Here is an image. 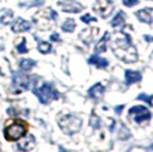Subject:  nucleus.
<instances>
[{"instance_id":"f257e3e1","label":"nucleus","mask_w":153,"mask_h":152,"mask_svg":"<svg viewBox=\"0 0 153 152\" xmlns=\"http://www.w3.org/2000/svg\"><path fill=\"white\" fill-rule=\"evenodd\" d=\"M113 54L125 63H134L139 57L136 47L132 44V39L125 32H116L111 39Z\"/></svg>"},{"instance_id":"f03ea898","label":"nucleus","mask_w":153,"mask_h":152,"mask_svg":"<svg viewBox=\"0 0 153 152\" xmlns=\"http://www.w3.org/2000/svg\"><path fill=\"white\" fill-rule=\"evenodd\" d=\"M28 130V125L23 120H12L8 121L4 128V137L8 142H16L25 136Z\"/></svg>"},{"instance_id":"7ed1b4c3","label":"nucleus","mask_w":153,"mask_h":152,"mask_svg":"<svg viewBox=\"0 0 153 152\" xmlns=\"http://www.w3.org/2000/svg\"><path fill=\"white\" fill-rule=\"evenodd\" d=\"M56 19H57V13H56L52 8L42 10L33 16L35 24H36L40 30H48V28H52V25L55 24Z\"/></svg>"},{"instance_id":"20e7f679","label":"nucleus","mask_w":153,"mask_h":152,"mask_svg":"<svg viewBox=\"0 0 153 152\" xmlns=\"http://www.w3.org/2000/svg\"><path fill=\"white\" fill-rule=\"evenodd\" d=\"M59 127L61 128L64 133L67 135H72L81 130V119L75 115H63L59 118Z\"/></svg>"},{"instance_id":"39448f33","label":"nucleus","mask_w":153,"mask_h":152,"mask_svg":"<svg viewBox=\"0 0 153 152\" xmlns=\"http://www.w3.org/2000/svg\"><path fill=\"white\" fill-rule=\"evenodd\" d=\"M33 93L39 98V100L42 101L43 104H48L49 101H52V100H55V99L59 98V92L48 83L43 84L40 88H35Z\"/></svg>"},{"instance_id":"423d86ee","label":"nucleus","mask_w":153,"mask_h":152,"mask_svg":"<svg viewBox=\"0 0 153 152\" xmlns=\"http://www.w3.org/2000/svg\"><path fill=\"white\" fill-rule=\"evenodd\" d=\"M114 4L112 0H96L93 4V11L101 17H108L112 13Z\"/></svg>"},{"instance_id":"0eeeda50","label":"nucleus","mask_w":153,"mask_h":152,"mask_svg":"<svg viewBox=\"0 0 153 152\" xmlns=\"http://www.w3.org/2000/svg\"><path fill=\"white\" fill-rule=\"evenodd\" d=\"M33 83H36L35 77H29V76L24 74H15L13 75V86L17 88V92L23 91V89H28L31 88V86Z\"/></svg>"},{"instance_id":"6e6552de","label":"nucleus","mask_w":153,"mask_h":152,"mask_svg":"<svg viewBox=\"0 0 153 152\" xmlns=\"http://www.w3.org/2000/svg\"><path fill=\"white\" fill-rule=\"evenodd\" d=\"M129 115H131V118L136 123H143V121H146L151 119V112H149V110L143 106L132 107L131 110H129Z\"/></svg>"},{"instance_id":"1a4fd4ad","label":"nucleus","mask_w":153,"mask_h":152,"mask_svg":"<svg viewBox=\"0 0 153 152\" xmlns=\"http://www.w3.org/2000/svg\"><path fill=\"white\" fill-rule=\"evenodd\" d=\"M57 5L60 7L61 11H64V12H71V13H77L84 8V5L79 4V3H71V1H67V3L59 1Z\"/></svg>"},{"instance_id":"9d476101","label":"nucleus","mask_w":153,"mask_h":152,"mask_svg":"<svg viewBox=\"0 0 153 152\" xmlns=\"http://www.w3.org/2000/svg\"><path fill=\"white\" fill-rule=\"evenodd\" d=\"M35 144H36V140H35V137L32 136V135H27V136H24V139L19 142V144H17V148H19L20 151L28 152V151L33 150Z\"/></svg>"},{"instance_id":"9b49d317","label":"nucleus","mask_w":153,"mask_h":152,"mask_svg":"<svg viewBox=\"0 0 153 152\" xmlns=\"http://www.w3.org/2000/svg\"><path fill=\"white\" fill-rule=\"evenodd\" d=\"M97 32H99V28H96V27L95 28H87V30H83L80 32L79 37L83 40L85 44H91V43L93 42V39L96 37Z\"/></svg>"},{"instance_id":"f8f14e48","label":"nucleus","mask_w":153,"mask_h":152,"mask_svg":"<svg viewBox=\"0 0 153 152\" xmlns=\"http://www.w3.org/2000/svg\"><path fill=\"white\" fill-rule=\"evenodd\" d=\"M31 30V23L27 22L24 19H16L15 23L12 24V31L16 32V34H20V32H25V31H29Z\"/></svg>"},{"instance_id":"ddd939ff","label":"nucleus","mask_w":153,"mask_h":152,"mask_svg":"<svg viewBox=\"0 0 153 152\" xmlns=\"http://www.w3.org/2000/svg\"><path fill=\"white\" fill-rule=\"evenodd\" d=\"M153 13V8H144V10H140L136 12V16L140 22L143 23H146V24H152V16Z\"/></svg>"},{"instance_id":"4468645a","label":"nucleus","mask_w":153,"mask_h":152,"mask_svg":"<svg viewBox=\"0 0 153 152\" xmlns=\"http://www.w3.org/2000/svg\"><path fill=\"white\" fill-rule=\"evenodd\" d=\"M104 95V87H102L101 83H97L89 89V96L95 100H100Z\"/></svg>"},{"instance_id":"2eb2a0df","label":"nucleus","mask_w":153,"mask_h":152,"mask_svg":"<svg viewBox=\"0 0 153 152\" xmlns=\"http://www.w3.org/2000/svg\"><path fill=\"white\" fill-rule=\"evenodd\" d=\"M125 80L128 84L132 83H137L141 80V74L137 71H131V69H126L125 71Z\"/></svg>"},{"instance_id":"dca6fc26","label":"nucleus","mask_w":153,"mask_h":152,"mask_svg":"<svg viewBox=\"0 0 153 152\" xmlns=\"http://www.w3.org/2000/svg\"><path fill=\"white\" fill-rule=\"evenodd\" d=\"M88 63L96 66L97 68H105V67H108V60L102 59V57H99V56H91L89 59H88Z\"/></svg>"},{"instance_id":"f3484780","label":"nucleus","mask_w":153,"mask_h":152,"mask_svg":"<svg viewBox=\"0 0 153 152\" xmlns=\"http://www.w3.org/2000/svg\"><path fill=\"white\" fill-rule=\"evenodd\" d=\"M19 66H20V69H23V71H29V69H32L36 66V61L32 59H22Z\"/></svg>"},{"instance_id":"a211bd4d","label":"nucleus","mask_w":153,"mask_h":152,"mask_svg":"<svg viewBox=\"0 0 153 152\" xmlns=\"http://www.w3.org/2000/svg\"><path fill=\"white\" fill-rule=\"evenodd\" d=\"M125 16L126 15L123 12V11H121V12H119L116 16L113 17V20L111 22L112 27H119V25H123V24H124V22H125Z\"/></svg>"},{"instance_id":"6ab92c4d","label":"nucleus","mask_w":153,"mask_h":152,"mask_svg":"<svg viewBox=\"0 0 153 152\" xmlns=\"http://www.w3.org/2000/svg\"><path fill=\"white\" fill-rule=\"evenodd\" d=\"M108 35H109V34H108V32H105L104 37H102L97 44H96V48H95L96 54H101V52H104L105 49H107V48H105V44H107V40H108Z\"/></svg>"},{"instance_id":"aec40b11","label":"nucleus","mask_w":153,"mask_h":152,"mask_svg":"<svg viewBox=\"0 0 153 152\" xmlns=\"http://www.w3.org/2000/svg\"><path fill=\"white\" fill-rule=\"evenodd\" d=\"M75 27H76V23H75V20L73 19H67L65 22H64V24H63V31L64 32H73L75 31Z\"/></svg>"},{"instance_id":"412c9836","label":"nucleus","mask_w":153,"mask_h":152,"mask_svg":"<svg viewBox=\"0 0 153 152\" xmlns=\"http://www.w3.org/2000/svg\"><path fill=\"white\" fill-rule=\"evenodd\" d=\"M12 20H13V12L10 10L5 11V12L3 13V16L0 17V23H1V24H10Z\"/></svg>"},{"instance_id":"4be33fe9","label":"nucleus","mask_w":153,"mask_h":152,"mask_svg":"<svg viewBox=\"0 0 153 152\" xmlns=\"http://www.w3.org/2000/svg\"><path fill=\"white\" fill-rule=\"evenodd\" d=\"M37 49H39L42 54H49L52 51V45L49 44L48 42H40L39 45H37Z\"/></svg>"},{"instance_id":"5701e85b","label":"nucleus","mask_w":153,"mask_h":152,"mask_svg":"<svg viewBox=\"0 0 153 152\" xmlns=\"http://www.w3.org/2000/svg\"><path fill=\"white\" fill-rule=\"evenodd\" d=\"M100 125H101L100 118L96 115V113H92V115H91V127L95 128V130H97V128H100Z\"/></svg>"},{"instance_id":"b1692460","label":"nucleus","mask_w":153,"mask_h":152,"mask_svg":"<svg viewBox=\"0 0 153 152\" xmlns=\"http://www.w3.org/2000/svg\"><path fill=\"white\" fill-rule=\"evenodd\" d=\"M16 51L19 52V54H25V52H28L27 42H25V39H22V43H20L19 45H16Z\"/></svg>"},{"instance_id":"393cba45","label":"nucleus","mask_w":153,"mask_h":152,"mask_svg":"<svg viewBox=\"0 0 153 152\" xmlns=\"http://www.w3.org/2000/svg\"><path fill=\"white\" fill-rule=\"evenodd\" d=\"M129 137H131V133H129V131L126 130L124 125H123L121 130H120V139H121V140H126V139H129Z\"/></svg>"},{"instance_id":"a878e982","label":"nucleus","mask_w":153,"mask_h":152,"mask_svg":"<svg viewBox=\"0 0 153 152\" xmlns=\"http://www.w3.org/2000/svg\"><path fill=\"white\" fill-rule=\"evenodd\" d=\"M139 99H140V100H145L149 106H152L153 96H148V95H145V93H141V95H139Z\"/></svg>"},{"instance_id":"bb28decb","label":"nucleus","mask_w":153,"mask_h":152,"mask_svg":"<svg viewBox=\"0 0 153 152\" xmlns=\"http://www.w3.org/2000/svg\"><path fill=\"white\" fill-rule=\"evenodd\" d=\"M80 19H81V22H83V23H91V22H96V19H95V17H92V16L89 15V13H87V15L81 16Z\"/></svg>"},{"instance_id":"cd10ccee","label":"nucleus","mask_w":153,"mask_h":152,"mask_svg":"<svg viewBox=\"0 0 153 152\" xmlns=\"http://www.w3.org/2000/svg\"><path fill=\"white\" fill-rule=\"evenodd\" d=\"M123 4L126 7H133V5L139 4V0H123Z\"/></svg>"},{"instance_id":"c85d7f7f","label":"nucleus","mask_w":153,"mask_h":152,"mask_svg":"<svg viewBox=\"0 0 153 152\" xmlns=\"http://www.w3.org/2000/svg\"><path fill=\"white\" fill-rule=\"evenodd\" d=\"M51 40H52V42H59V40H60V37H59V35H57V34H52Z\"/></svg>"},{"instance_id":"c756f323","label":"nucleus","mask_w":153,"mask_h":152,"mask_svg":"<svg viewBox=\"0 0 153 152\" xmlns=\"http://www.w3.org/2000/svg\"><path fill=\"white\" fill-rule=\"evenodd\" d=\"M124 110V106H119L116 107V113H121V111Z\"/></svg>"},{"instance_id":"7c9ffc66","label":"nucleus","mask_w":153,"mask_h":152,"mask_svg":"<svg viewBox=\"0 0 153 152\" xmlns=\"http://www.w3.org/2000/svg\"><path fill=\"white\" fill-rule=\"evenodd\" d=\"M144 39H145L146 42H149V43L153 42V37H152V36H149V35H146V36H144Z\"/></svg>"},{"instance_id":"2f4dec72","label":"nucleus","mask_w":153,"mask_h":152,"mask_svg":"<svg viewBox=\"0 0 153 152\" xmlns=\"http://www.w3.org/2000/svg\"><path fill=\"white\" fill-rule=\"evenodd\" d=\"M146 152H153V144L151 145V147H148V150H146Z\"/></svg>"},{"instance_id":"473e14b6","label":"nucleus","mask_w":153,"mask_h":152,"mask_svg":"<svg viewBox=\"0 0 153 152\" xmlns=\"http://www.w3.org/2000/svg\"><path fill=\"white\" fill-rule=\"evenodd\" d=\"M67 1H72V0H67Z\"/></svg>"}]
</instances>
